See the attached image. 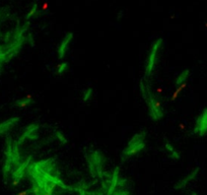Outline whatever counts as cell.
Listing matches in <instances>:
<instances>
[{"label":"cell","instance_id":"obj_1","mask_svg":"<svg viewBox=\"0 0 207 195\" xmlns=\"http://www.w3.org/2000/svg\"><path fill=\"white\" fill-rule=\"evenodd\" d=\"M140 93L142 94V98L146 102L148 114L152 120L157 121L163 117V108L159 98L150 91L149 86L146 84V79L142 78L139 84Z\"/></svg>","mask_w":207,"mask_h":195},{"label":"cell","instance_id":"obj_2","mask_svg":"<svg viewBox=\"0 0 207 195\" xmlns=\"http://www.w3.org/2000/svg\"><path fill=\"white\" fill-rule=\"evenodd\" d=\"M161 47H162V39L161 38H159L157 40H155L151 45L149 53L147 56L146 64H145V76H144L145 79H148L153 73V70H154L156 62H157L159 54L161 50Z\"/></svg>","mask_w":207,"mask_h":195},{"label":"cell","instance_id":"obj_3","mask_svg":"<svg viewBox=\"0 0 207 195\" xmlns=\"http://www.w3.org/2000/svg\"><path fill=\"white\" fill-rule=\"evenodd\" d=\"M145 146V133L144 132H139L137 134H135L131 140L129 141L127 147L125 149L123 156L125 158L132 157L133 155L138 153L140 150L144 149Z\"/></svg>","mask_w":207,"mask_h":195},{"label":"cell","instance_id":"obj_4","mask_svg":"<svg viewBox=\"0 0 207 195\" xmlns=\"http://www.w3.org/2000/svg\"><path fill=\"white\" fill-rule=\"evenodd\" d=\"M73 39V34L72 33H68L65 37L61 40V42L59 43V45L57 47V56L60 60H63L65 58V55L68 51L69 45L71 44Z\"/></svg>","mask_w":207,"mask_h":195},{"label":"cell","instance_id":"obj_5","mask_svg":"<svg viewBox=\"0 0 207 195\" xmlns=\"http://www.w3.org/2000/svg\"><path fill=\"white\" fill-rule=\"evenodd\" d=\"M33 101H34V97H33L32 94H28V96H26L25 98L19 100L17 102L15 103V106L19 107V109H25V108L28 107V106L33 103Z\"/></svg>","mask_w":207,"mask_h":195},{"label":"cell","instance_id":"obj_6","mask_svg":"<svg viewBox=\"0 0 207 195\" xmlns=\"http://www.w3.org/2000/svg\"><path fill=\"white\" fill-rule=\"evenodd\" d=\"M186 86H187V81L179 84V85H177V86H176V88H175V91L173 92L172 97H171V101H172V102H175V101L179 98L180 94L183 93V91L186 88Z\"/></svg>","mask_w":207,"mask_h":195},{"label":"cell","instance_id":"obj_7","mask_svg":"<svg viewBox=\"0 0 207 195\" xmlns=\"http://www.w3.org/2000/svg\"><path fill=\"white\" fill-rule=\"evenodd\" d=\"M189 75H190V71H189L188 69L183 70V71L178 75V77L176 78V80H175V85L177 86V85L183 84V82H186V81L188 80Z\"/></svg>","mask_w":207,"mask_h":195},{"label":"cell","instance_id":"obj_8","mask_svg":"<svg viewBox=\"0 0 207 195\" xmlns=\"http://www.w3.org/2000/svg\"><path fill=\"white\" fill-rule=\"evenodd\" d=\"M68 62H65V61H63L62 63H60V64H58L56 66V72L58 75H62L64 74L66 72V70L68 69Z\"/></svg>","mask_w":207,"mask_h":195},{"label":"cell","instance_id":"obj_9","mask_svg":"<svg viewBox=\"0 0 207 195\" xmlns=\"http://www.w3.org/2000/svg\"><path fill=\"white\" fill-rule=\"evenodd\" d=\"M93 93H94V91H93V88H87V90H85L83 91V93H82V100H83V102H87V101H89L90 100V98H92V96H93Z\"/></svg>","mask_w":207,"mask_h":195},{"label":"cell","instance_id":"obj_10","mask_svg":"<svg viewBox=\"0 0 207 195\" xmlns=\"http://www.w3.org/2000/svg\"><path fill=\"white\" fill-rule=\"evenodd\" d=\"M48 9H49V3L48 2H44L42 4V6L40 7V11H43V12H47Z\"/></svg>","mask_w":207,"mask_h":195},{"label":"cell","instance_id":"obj_11","mask_svg":"<svg viewBox=\"0 0 207 195\" xmlns=\"http://www.w3.org/2000/svg\"><path fill=\"white\" fill-rule=\"evenodd\" d=\"M29 194V191L28 190H26V191H21V192H19L16 195H28Z\"/></svg>","mask_w":207,"mask_h":195},{"label":"cell","instance_id":"obj_12","mask_svg":"<svg viewBox=\"0 0 207 195\" xmlns=\"http://www.w3.org/2000/svg\"><path fill=\"white\" fill-rule=\"evenodd\" d=\"M205 27H206V28H207V23H206V25H205Z\"/></svg>","mask_w":207,"mask_h":195}]
</instances>
